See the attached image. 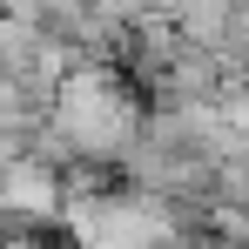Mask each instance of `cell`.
Listing matches in <instances>:
<instances>
[{
	"mask_svg": "<svg viewBox=\"0 0 249 249\" xmlns=\"http://www.w3.org/2000/svg\"><path fill=\"white\" fill-rule=\"evenodd\" d=\"M54 135L74 155H115L135 142V101L122 94L115 74L101 68H74L54 88Z\"/></svg>",
	"mask_w": 249,
	"mask_h": 249,
	"instance_id": "obj_1",
	"label": "cell"
},
{
	"mask_svg": "<svg viewBox=\"0 0 249 249\" xmlns=\"http://www.w3.org/2000/svg\"><path fill=\"white\" fill-rule=\"evenodd\" d=\"M155 0H94V14H108V20H142Z\"/></svg>",
	"mask_w": 249,
	"mask_h": 249,
	"instance_id": "obj_2",
	"label": "cell"
}]
</instances>
